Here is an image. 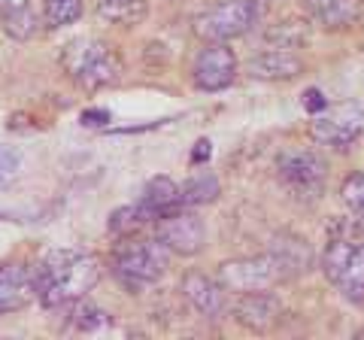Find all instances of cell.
<instances>
[{"label":"cell","instance_id":"cell-1","mask_svg":"<svg viewBox=\"0 0 364 340\" xmlns=\"http://www.w3.org/2000/svg\"><path fill=\"white\" fill-rule=\"evenodd\" d=\"M100 262L91 253L76 249H52L40 258L33 270V292L43 307H67L97 286Z\"/></svg>","mask_w":364,"mask_h":340},{"label":"cell","instance_id":"cell-2","mask_svg":"<svg viewBox=\"0 0 364 340\" xmlns=\"http://www.w3.org/2000/svg\"><path fill=\"white\" fill-rule=\"evenodd\" d=\"M310 265V249L301 240H277L270 253L258 258H237V262H225L219 267V282L228 292L246 294V292H264L291 277Z\"/></svg>","mask_w":364,"mask_h":340},{"label":"cell","instance_id":"cell-3","mask_svg":"<svg viewBox=\"0 0 364 340\" xmlns=\"http://www.w3.org/2000/svg\"><path fill=\"white\" fill-rule=\"evenodd\" d=\"M61 67L79 88H85V92H97V88L116 85L124 73L122 55L112 49L109 43L95 40V37H79V40L67 43L61 49Z\"/></svg>","mask_w":364,"mask_h":340},{"label":"cell","instance_id":"cell-4","mask_svg":"<svg viewBox=\"0 0 364 340\" xmlns=\"http://www.w3.org/2000/svg\"><path fill=\"white\" fill-rule=\"evenodd\" d=\"M322 270L331 286L352 304H364V237L355 231L334 234L325 246Z\"/></svg>","mask_w":364,"mask_h":340},{"label":"cell","instance_id":"cell-5","mask_svg":"<svg viewBox=\"0 0 364 340\" xmlns=\"http://www.w3.org/2000/svg\"><path fill=\"white\" fill-rule=\"evenodd\" d=\"M167 265H170V249L158 240H124L112 253V270L134 292L161 280Z\"/></svg>","mask_w":364,"mask_h":340},{"label":"cell","instance_id":"cell-6","mask_svg":"<svg viewBox=\"0 0 364 340\" xmlns=\"http://www.w3.org/2000/svg\"><path fill=\"white\" fill-rule=\"evenodd\" d=\"M258 6L255 0H219L207 13L195 18V33L207 43H228L255 25Z\"/></svg>","mask_w":364,"mask_h":340},{"label":"cell","instance_id":"cell-7","mask_svg":"<svg viewBox=\"0 0 364 340\" xmlns=\"http://www.w3.org/2000/svg\"><path fill=\"white\" fill-rule=\"evenodd\" d=\"M155 231H158L155 240L164 243L170 253H176V255H195L203 249V240H207L203 219L186 207H173V210L161 213V216L155 219Z\"/></svg>","mask_w":364,"mask_h":340},{"label":"cell","instance_id":"cell-8","mask_svg":"<svg viewBox=\"0 0 364 340\" xmlns=\"http://www.w3.org/2000/svg\"><path fill=\"white\" fill-rule=\"evenodd\" d=\"M277 167H279V179L294 195H301V198L322 195L328 164H325V158H318L316 152H304V149L286 152V155H279Z\"/></svg>","mask_w":364,"mask_h":340},{"label":"cell","instance_id":"cell-9","mask_svg":"<svg viewBox=\"0 0 364 340\" xmlns=\"http://www.w3.org/2000/svg\"><path fill=\"white\" fill-rule=\"evenodd\" d=\"M237 73V58L234 52L225 46V43H207L191 67V76H195V85L200 92H222L234 83Z\"/></svg>","mask_w":364,"mask_h":340},{"label":"cell","instance_id":"cell-10","mask_svg":"<svg viewBox=\"0 0 364 340\" xmlns=\"http://www.w3.org/2000/svg\"><path fill=\"white\" fill-rule=\"evenodd\" d=\"M182 294H186L191 307L200 316H207V319H222L228 313V289L219 280L200 274V270L186 274V280H182Z\"/></svg>","mask_w":364,"mask_h":340},{"label":"cell","instance_id":"cell-11","mask_svg":"<svg viewBox=\"0 0 364 340\" xmlns=\"http://www.w3.org/2000/svg\"><path fill=\"white\" fill-rule=\"evenodd\" d=\"M33 298H37V292H33V270L21 262L0 265V313L25 310Z\"/></svg>","mask_w":364,"mask_h":340},{"label":"cell","instance_id":"cell-12","mask_svg":"<svg viewBox=\"0 0 364 340\" xmlns=\"http://www.w3.org/2000/svg\"><path fill=\"white\" fill-rule=\"evenodd\" d=\"M279 310H282V304H279V298L270 289H264V292H246V294H240V301L234 304L237 322L246 325V328H252V331H267V328L279 319Z\"/></svg>","mask_w":364,"mask_h":340},{"label":"cell","instance_id":"cell-13","mask_svg":"<svg viewBox=\"0 0 364 340\" xmlns=\"http://www.w3.org/2000/svg\"><path fill=\"white\" fill-rule=\"evenodd\" d=\"M361 134V112L355 107H337L325 119L313 122V137L328 146H346Z\"/></svg>","mask_w":364,"mask_h":340},{"label":"cell","instance_id":"cell-14","mask_svg":"<svg viewBox=\"0 0 364 340\" xmlns=\"http://www.w3.org/2000/svg\"><path fill=\"white\" fill-rule=\"evenodd\" d=\"M136 207H140L146 222H155L161 213L173 210V207H182V203H179V186L170 176H155V179L146 183L143 198H140Z\"/></svg>","mask_w":364,"mask_h":340},{"label":"cell","instance_id":"cell-15","mask_svg":"<svg viewBox=\"0 0 364 340\" xmlns=\"http://www.w3.org/2000/svg\"><path fill=\"white\" fill-rule=\"evenodd\" d=\"M301 70H304V61L298 55H291L289 49H277V46L255 55L249 61V73L258 79H294Z\"/></svg>","mask_w":364,"mask_h":340},{"label":"cell","instance_id":"cell-16","mask_svg":"<svg viewBox=\"0 0 364 340\" xmlns=\"http://www.w3.org/2000/svg\"><path fill=\"white\" fill-rule=\"evenodd\" d=\"M0 18L6 25V33L16 40H31L40 31V16L31 0H0Z\"/></svg>","mask_w":364,"mask_h":340},{"label":"cell","instance_id":"cell-17","mask_svg":"<svg viewBox=\"0 0 364 340\" xmlns=\"http://www.w3.org/2000/svg\"><path fill=\"white\" fill-rule=\"evenodd\" d=\"M304 6L325 28H349L361 16L358 0H304Z\"/></svg>","mask_w":364,"mask_h":340},{"label":"cell","instance_id":"cell-18","mask_svg":"<svg viewBox=\"0 0 364 340\" xmlns=\"http://www.w3.org/2000/svg\"><path fill=\"white\" fill-rule=\"evenodd\" d=\"M149 13V0H97V16L109 25H140Z\"/></svg>","mask_w":364,"mask_h":340},{"label":"cell","instance_id":"cell-19","mask_svg":"<svg viewBox=\"0 0 364 340\" xmlns=\"http://www.w3.org/2000/svg\"><path fill=\"white\" fill-rule=\"evenodd\" d=\"M219 198V179H215L213 174H198L191 176L186 186L179 188V203L182 207H200V203H210Z\"/></svg>","mask_w":364,"mask_h":340},{"label":"cell","instance_id":"cell-20","mask_svg":"<svg viewBox=\"0 0 364 340\" xmlns=\"http://www.w3.org/2000/svg\"><path fill=\"white\" fill-rule=\"evenodd\" d=\"M82 16V0H43L46 28H64Z\"/></svg>","mask_w":364,"mask_h":340},{"label":"cell","instance_id":"cell-21","mask_svg":"<svg viewBox=\"0 0 364 340\" xmlns=\"http://www.w3.org/2000/svg\"><path fill=\"white\" fill-rule=\"evenodd\" d=\"M264 37L267 43H277V49H298L306 43V21H277Z\"/></svg>","mask_w":364,"mask_h":340},{"label":"cell","instance_id":"cell-22","mask_svg":"<svg viewBox=\"0 0 364 340\" xmlns=\"http://www.w3.org/2000/svg\"><path fill=\"white\" fill-rule=\"evenodd\" d=\"M143 222H146V219H143L140 207H119V210L109 216V231L116 234V237H131Z\"/></svg>","mask_w":364,"mask_h":340},{"label":"cell","instance_id":"cell-23","mask_svg":"<svg viewBox=\"0 0 364 340\" xmlns=\"http://www.w3.org/2000/svg\"><path fill=\"white\" fill-rule=\"evenodd\" d=\"M340 195H343V203H346V210L352 213V216L364 222V170L346 179Z\"/></svg>","mask_w":364,"mask_h":340},{"label":"cell","instance_id":"cell-24","mask_svg":"<svg viewBox=\"0 0 364 340\" xmlns=\"http://www.w3.org/2000/svg\"><path fill=\"white\" fill-rule=\"evenodd\" d=\"M16 170H18V152L9 149V146H0V183L16 176Z\"/></svg>","mask_w":364,"mask_h":340},{"label":"cell","instance_id":"cell-25","mask_svg":"<svg viewBox=\"0 0 364 340\" xmlns=\"http://www.w3.org/2000/svg\"><path fill=\"white\" fill-rule=\"evenodd\" d=\"M109 112L107 110H85L82 112V124H107Z\"/></svg>","mask_w":364,"mask_h":340},{"label":"cell","instance_id":"cell-26","mask_svg":"<svg viewBox=\"0 0 364 340\" xmlns=\"http://www.w3.org/2000/svg\"><path fill=\"white\" fill-rule=\"evenodd\" d=\"M210 152H213L210 149V140H198V149H195V158H191V161L198 164V161H203V158H210Z\"/></svg>","mask_w":364,"mask_h":340},{"label":"cell","instance_id":"cell-27","mask_svg":"<svg viewBox=\"0 0 364 340\" xmlns=\"http://www.w3.org/2000/svg\"><path fill=\"white\" fill-rule=\"evenodd\" d=\"M318 97H322V95H318L316 88H313V92H306V104H310V110H322L325 107V100H318Z\"/></svg>","mask_w":364,"mask_h":340}]
</instances>
